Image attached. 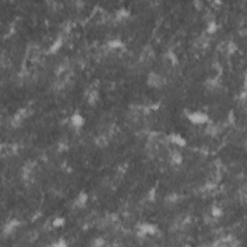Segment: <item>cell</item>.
I'll return each instance as SVG.
<instances>
[{"instance_id":"obj_4","label":"cell","mask_w":247,"mask_h":247,"mask_svg":"<svg viewBox=\"0 0 247 247\" xmlns=\"http://www.w3.org/2000/svg\"><path fill=\"white\" fill-rule=\"evenodd\" d=\"M87 201H88V195L85 192H80V193L76 196V198L75 200V207H83L86 206Z\"/></svg>"},{"instance_id":"obj_14","label":"cell","mask_w":247,"mask_h":247,"mask_svg":"<svg viewBox=\"0 0 247 247\" xmlns=\"http://www.w3.org/2000/svg\"><path fill=\"white\" fill-rule=\"evenodd\" d=\"M110 44H111V47H119L120 46H121V42H119V41H112V42H110Z\"/></svg>"},{"instance_id":"obj_2","label":"cell","mask_w":247,"mask_h":247,"mask_svg":"<svg viewBox=\"0 0 247 247\" xmlns=\"http://www.w3.org/2000/svg\"><path fill=\"white\" fill-rule=\"evenodd\" d=\"M147 83H148V85L151 87L159 88V87H161L162 84H163V78L156 72H151L148 75Z\"/></svg>"},{"instance_id":"obj_6","label":"cell","mask_w":247,"mask_h":247,"mask_svg":"<svg viewBox=\"0 0 247 247\" xmlns=\"http://www.w3.org/2000/svg\"><path fill=\"white\" fill-rule=\"evenodd\" d=\"M156 228L152 224H142L140 226V233L143 235H154L156 234Z\"/></svg>"},{"instance_id":"obj_5","label":"cell","mask_w":247,"mask_h":247,"mask_svg":"<svg viewBox=\"0 0 247 247\" xmlns=\"http://www.w3.org/2000/svg\"><path fill=\"white\" fill-rule=\"evenodd\" d=\"M169 140L172 143H174V144L181 147L184 146L186 144V141L184 138L180 134H176V133H172V134L169 135Z\"/></svg>"},{"instance_id":"obj_3","label":"cell","mask_w":247,"mask_h":247,"mask_svg":"<svg viewBox=\"0 0 247 247\" xmlns=\"http://www.w3.org/2000/svg\"><path fill=\"white\" fill-rule=\"evenodd\" d=\"M71 123L75 127L79 128L84 125V123H85V119H84L83 116L80 115L79 113H75V114H72V117H71Z\"/></svg>"},{"instance_id":"obj_10","label":"cell","mask_w":247,"mask_h":247,"mask_svg":"<svg viewBox=\"0 0 247 247\" xmlns=\"http://www.w3.org/2000/svg\"><path fill=\"white\" fill-rule=\"evenodd\" d=\"M88 100H89V102H90V103H95L98 101V94H97V92H95V91L91 92L90 95H89Z\"/></svg>"},{"instance_id":"obj_13","label":"cell","mask_w":247,"mask_h":247,"mask_svg":"<svg viewBox=\"0 0 247 247\" xmlns=\"http://www.w3.org/2000/svg\"><path fill=\"white\" fill-rule=\"evenodd\" d=\"M173 160H174V162H176V163H180V162L181 161V157L180 156V154H176L173 156Z\"/></svg>"},{"instance_id":"obj_7","label":"cell","mask_w":247,"mask_h":247,"mask_svg":"<svg viewBox=\"0 0 247 247\" xmlns=\"http://www.w3.org/2000/svg\"><path fill=\"white\" fill-rule=\"evenodd\" d=\"M18 226V222L17 220H12V221H10L9 223L7 224L6 226V229H5V232H6L7 234H10V233H12V232L17 228V227Z\"/></svg>"},{"instance_id":"obj_11","label":"cell","mask_w":247,"mask_h":247,"mask_svg":"<svg viewBox=\"0 0 247 247\" xmlns=\"http://www.w3.org/2000/svg\"><path fill=\"white\" fill-rule=\"evenodd\" d=\"M211 214H212V216H214V217H219V216L222 215V210L220 209V207H214L211 210Z\"/></svg>"},{"instance_id":"obj_8","label":"cell","mask_w":247,"mask_h":247,"mask_svg":"<svg viewBox=\"0 0 247 247\" xmlns=\"http://www.w3.org/2000/svg\"><path fill=\"white\" fill-rule=\"evenodd\" d=\"M65 218H63V217H60V216H58V217H55L52 222V225L53 227H55V228H60V227H63L64 225H65Z\"/></svg>"},{"instance_id":"obj_1","label":"cell","mask_w":247,"mask_h":247,"mask_svg":"<svg viewBox=\"0 0 247 247\" xmlns=\"http://www.w3.org/2000/svg\"><path fill=\"white\" fill-rule=\"evenodd\" d=\"M187 118L188 120L193 123L194 125H201V123H205L209 121V116L206 113L200 112V111H195V112H190L187 114Z\"/></svg>"},{"instance_id":"obj_9","label":"cell","mask_w":247,"mask_h":247,"mask_svg":"<svg viewBox=\"0 0 247 247\" xmlns=\"http://www.w3.org/2000/svg\"><path fill=\"white\" fill-rule=\"evenodd\" d=\"M96 142H97V144H98V146H101V147L107 145V143H108L107 140H106V138H105V137H103V136L98 137L97 139H96Z\"/></svg>"},{"instance_id":"obj_12","label":"cell","mask_w":247,"mask_h":247,"mask_svg":"<svg viewBox=\"0 0 247 247\" xmlns=\"http://www.w3.org/2000/svg\"><path fill=\"white\" fill-rule=\"evenodd\" d=\"M92 244L95 246H101L104 244V241H103V239H98L94 240V242Z\"/></svg>"},{"instance_id":"obj_15","label":"cell","mask_w":247,"mask_h":247,"mask_svg":"<svg viewBox=\"0 0 247 247\" xmlns=\"http://www.w3.org/2000/svg\"><path fill=\"white\" fill-rule=\"evenodd\" d=\"M52 245H53V246H66V245H67V243H66V242H64V240H62V239H59V242L53 243Z\"/></svg>"}]
</instances>
